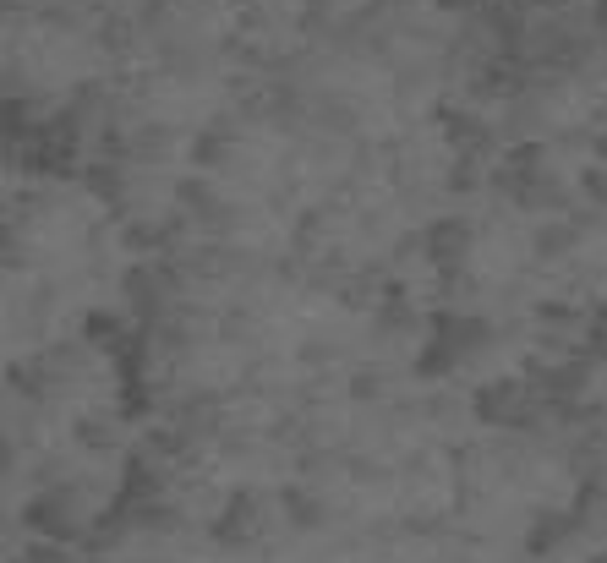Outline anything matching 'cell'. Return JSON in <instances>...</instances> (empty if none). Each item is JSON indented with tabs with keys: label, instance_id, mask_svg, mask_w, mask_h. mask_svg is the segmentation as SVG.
Returning a JSON list of instances; mask_svg holds the SVG:
<instances>
[{
	"label": "cell",
	"instance_id": "cell-1",
	"mask_svg": "<svg viewBox=\"0 0 607 563\" xmlns=\"http://www.w3.org/2000/svg\"><path fill=\"white\" fill-rule=\"evenodd\" d=\"M422 252L438 274H454V268L465 263V252H471V225H465V219H449V214L433 219V225L422 230Z\"/></svg>",
	"mask_w": 607,
	"mask_h": 563
},
{
	"label": "cell",
	"instance_id": "cell-8",
	"mask_svg": "<svg viewBox=\"0 0 607 563\" xmlns=\"http://www.w3.org/2000/svg\"><path fill=\"white\" fill-rule=\"evenodd\" d=\"M88 186L104 203H115V214H126V170H115V164H88Z\"/></svg>",
	"mask_w": 607,
	"mask_h": 563
},
{
	"label": "cell",
	"instance_id": "cell-20",
	"mask_svg": "<svg viewBox=\"0 0 607 563\" xmlns=\"http://www.w3.org/2000/svg\"><path fill=\"white\" fill-rule=\"evenodd\" d=\"M318 121L334 126V132H350V110H345L340 99H323V104H318Z\"/></svg>",
	"mask_w": 607,
	"mask_h": 563
},
{
	"label": "cell",
	"instance_id": "cell-16",
	"mask_svg": "<svg viewBox=\"0 0 607 563\" xmlns=\"http://www.w3.org/2000/svg\"><path fill=\"white\" fill-rule=\"evenodd\" d=\"M482 186V159H454L449 164V192H476Z\"/></svg>",
	"mask_w": 607,
	"mask_h": 563
},
{
	"label": "cell",
	"instance_id": "cell-19",
	"mask_svg": "<svg viewBox=\"0 0 607 563\" xmlns=\"http://www.w3.org/2000/svg\"><path fill=\"white\" fill-rule=\"evenodd\" d=\"M285 503H290V514H296V525H318V503H312L301 487H290Z\"/></svg>",
	"mask_w": 607,
	"mask_h": 563
},
{
	"label": "cell",
	"instance_id": "cell-9",
	"mask_svg": "<svg viewBox=\"0 0 607 563\" xmlns=\"http://www.w3.org/2000/svg\"><path fill=\"white\" fill-rule=\"evenodd\" d=\"M225 154H230V132H225V126H208V132L192 137V164H197V170H214Z\"/></svg>",
	"mask_w": 607,
	"mask_h": 563
},
{
	"label": "cell",
	"instance_id": "cell-4",
	"mask_svg": "<svg viewBox=\"0 0 607 563\" xmlns=\"http://www.w3.org/2000/svg\"><path fill=\"white\" fill-rule=\"evenodd\" d=\"M175 197H181V208H192L197 219H208V225H219V230H225V225H230V214H236V208H230V203H219V197H214V186H208V181H197V175H186V181L175 186Z\"/></svg>",
	"mask_w": 607,
	"mask_h": 563
},
{
	"label": "cell",
	"instance_id": "cell-23",
	"mask_svg": "<svg viewBox=\"0 0 607 563\" xmlns=\"http://www.w3.org/2000/svg\"><path fill=\"white\" fill-rule=\"evenodd\" d=\"M433 6L438 11H460L465 17V11H487V0H433Z\"/></svg>",
	"mask_w": 607,
	"mask_h": 563
},
{
	"label": "cell",
	"instance_id": "cell-25",
	"mask_svg": "<svg viewBox=\"0 0 607 563\" xmlns=\"http://www.w3.org/2000/svg\"><path fill=\"white\" fill-rule=\"evenodd\" d=\"M591 28H597V39H607V0L591 6Z\"/></svg>",
	"mask_w": 607,
	"mask_h": 563
},
{
	"label": "cell",
	"instance_id": "cell-5",
	"mask_svg": "<svg viewBox=\"0 0 607 563\" xmlns=\"http://www.w3.org/2000/svg\"><path fill=\"white\" fill-rule=\"evenodd\" d=\"M515 203H520V208H536V214H542V208H547V214H564V208H569V192H564V181L547 170V175H536V181L525 186Z\"/></svg>",
	"mask_w": 607,
	"mask_h": 563
},
{
	"label": "cell",
	"instance_id": "cell-22",
	"mask_svg": "<svg viewBox=\"0 0 607 563\" xmlns=\"http://www.w3.org/2000/svg\"><path fill=\"white\" fill-rule=\"evenodd\" d=\"M104 44L110 50H132V28L126 22H104Z\"/></svg>",
	"mask_w": 607,
	"mask_h": 563
},
{
	"label": "cell",
	"instance_id": "cell-12",
	"mask_svg": "<svg viewBox=\"0 0 607 563\" xmlns=\"http://www.w3.org/2000/svg\"><path fill=\"white\" fill-rule=\"evenodd\" d=\"M372 296H378V274H372V268H361L356 279H345L340 285V307H350V312L372 307Z\"/></svg>",
	"mask_w": 607,
	"mask_h": 563
},
{
	"label": "cell",
	"instance_id": "cell-18",
	"mask_svg": "<svg viewBox=\"0 0 607 563\" xmlns=\"http://www.w3.org/2000/svg\"><path fill=\"white\" fill-rule=\"evenodd\" d=\"M558 536H564V514H542V525L531 531V547L542 553V547H553Z\"/></svg>",
	"mask_w": 607,
	"mask_h": 563
},
{
	"label": "cell",
	"instance_id": "cell-6",
	"mask_svg": "<svg viewBox=\"0 0 607 563\" xmlns=\"http://www.w3.org/2000/svg\"><path fill=\"white\" fill-rule=\"evenodd\" d=\"M378 334H416V307H405V296H400V285H389V296L378 301Z\"/></svg>",
	"mask_w": 607,
	"mask_h": 563
},
{
	"label": "cell",
	"instance_id": "cell-13",
	"mask_svg": "<svg viewBox=\"0 0 607 563\" xmlns=\"http://www.w3.org/2000/svg\"><path fill=\"white\" fill-rule=\"evenodd\" d=\"M99 110H110V93H104V82H77L72 115H99Z\"/></svg>",
	"mask_w": 607,
	"mask_h": 563
},
{
	"label": "cell",
	"instance_id": "cell-11",
	"mask_svg": "<svg viewBox=\"0 0 607 563\" xmlns=\"http://www.w3.org/2000/svg\"><path fill=\"white\" fill-rule=\"evenodd\" d=\"M170 143H175L170 126H165V121H148L143 132L132 137V159H165V154H170Z\"/></svg>",
	"mask_w": 607,
	"mask_h": 563
},
{
	"label": "cell",
	"instance_id": "cell-14",
	"mask_svg": "<svg viewBox=\"0 0 607 563\" xmlns=\"http://www.w3.org/2000/svg\"><path fill=\"white\" fill-rule=\"evenodd\" d=\"M88 334H93V339H110L115 356L126 350V328H121V318H110V312H93V318H88Z\"/></svg>",
	"mask_w": 607,
	"mask_h": 563
},
{
	"label": "cell",
	"instance_id": "cell-21",
	"mask_svg": "<svg viewBox=\"0 0 607 563\" xmlns=\"http://www.w3.org/2000/svg\"><path fill=\"white\" fill-rule=\"evenodd\" d=\"M580 312L564 307V301H536V323H575Z\"/></svg>",
	"mask_w": 607,
	"mask_h": 563
},
{
	"label": "cell",
	"instance_id": "cell-10",
	"mask_svg": "<svg viewBox=\"0 0 607 563\" xmlns=\"http://www.w3.org/2000/svg\"><path fill=\"white\" fill-rule=\"evenodd\" d=\"M454 367H460V350L443 345V339H433V345L416 356V378H443V372H454Z\"/></svg>",
	"mask_w": 607,
	"mask_h": 563
},
{
	"label": "cell",
	"instance_id": "cell-15",
	"mask_svg": "<svg viewBox=\"0 0 607 563\" xmlns=\"http://www.w3.org/2000/svg\"><path fill=\"white\" fill-rule=\"evenodd\" d=\"M586 356L591 361H607V301L591 307V334H586Z\"/></svg>",
	"mask_w": 607,
	"mask_h": 563
},
{
	"label": "cell",
	"instance_id": "cell-2",
	"mask_svg": "<svg viewBox=\"0 0 607 563\" xmlns=\"http://www.w3.org/2000/svg\"><path fill=\"white\" fill-rule=\"evenodd\" d=\"M438 121H443V143L454 148V159H476V154H487V148H493V132H487V121H482V115H471V110H454V104H443V110H438Z\"/></svg>",
	"mask_w": 607,
	"mask_h": 563
},
{
	"label": "cell",
	"instance_id": "cell-3",
	"mask_svg": "<svg viewBox=\"0 0 607 563\" xmlns=\"http://www.w3.org/2000/svg\"><path fill=\"white\" fill-rule=\"evenodd\" d=\"M476 416L482 421H531V405H525V383H515V378H493L482 394H476Z\"/></svg>",
	"mask_w": 607,
	"mask_h": 563
},
{
	"label": "cell",
	"instance_id": "cell-17",
	"mask_svg": "<svg viewBox=\"0 0 607 563\" xmlns=\"http://www.w3.org/2000/svg\"><path fill=\"white\" fill-rule=\"evenodd\" d=\"M383 383H389V378H383L378 367H361L356 378H350V400H378V394H383Z\"/></svg>",
	"mask_w": 607,
	"mask_h": 563
},
{
	"label": "cell",
	"instance_id": "cell-7",
	"mask_svg": "<svg viewBox=\"0 0 607 563\" xmlns=\"http://www.w3.org/2000/svg\"><path fill=\"white\" fill-rule=\"evenodd\" d=\"M575 241H580V225H575V219H547V225L531 236V252H536V257H564Z\"/></svg>",
	"mask_w": 607,
	"mask_h": 563
},
{
	"label": "cell",
	"instance_id": "cell-24",
	"mask_svg": "<svg viewBox=\"0 0 607 563\" xmlns=\"http://www.w3.org/2000/svg\"><path fill=\"white\" fill-rule=\"evenodd\" d=\"M536 11H553V17H569V11H575V0H531Z\"/></svg>",
	"mask_w": 607,
	"mask_h": 563
}]
</instances>
